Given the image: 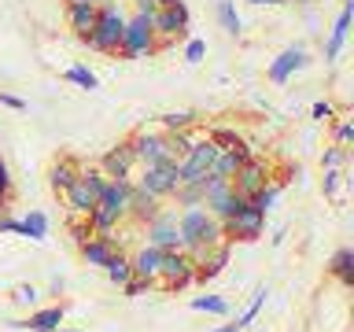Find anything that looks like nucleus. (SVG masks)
<instances>
[{
    "instance_id": "nucleus-1",
    "label": "nucleus",
    "mask_w": 354,
    "mask_h": 332,
    "mask_svg": "<svg viewBox=\"0 0 354 332\" xmlns=\"http://www.w3.org/2000/svg\"><path fill=\"white\" fill-rule=\"evenodd\" d=\"M177 232H181V251H188V255H196L203 248H214V243H221V237H225L221 221L210 214L203 203L185 207L181 214H177Z\"/></svg>"
},
{
    "instance_id": "nucleus-2",
    "label": "nucleus",
    "mask_w": 354,
    "mask_h": 332,
    "mask_svg": "<svg viewBox=\"0 0 354 332\" xmlns=\"http://www.w3.org/2000/svg\"><path fill=\"white\" fill-rule=\"evenodd\" d=\"M122 30H126V15H122V8L115 4V0H107V4H100L96 26L85 41H88V48H96V52H118Z\"/></svg>"
},
{
    "instance_id": "nucleus-3",
    "label": "nucleus",
    "mask_w": 354,
    "mask_h": 332,
    "mask_svg": "<svg viewBox=\"0 0 354 332\" xmlns=\"http://www.w3.org/2000/svg\"><path fill=\"white\" fill-rule=\"evenodd\" d=\"M133 185H137L140 192L155 196V199H170V196H174V188L181 185V170H177V159L140 166V177H137Z\"/></svg>"
},
{
    "instance_id": "nucleus-4",
    "label": "nucleus",
    "mask_w": 354,
    "mask_h": 332,
    "mask_svg": "<svg viewBox=\"0 0 354 332\" xmlns=\"http://www.w3.org/2000/svg\"><path fill=\"white\" fill-rule=\"evenodd\" d=\"M107 185V177H104V170H100V166H88V170H82L77 174V181L66 188V203H71V210L77 218H85L88 210H93L96 203H100V188Z\"/></svg>"
},
{
    "instance_id": "nucleus-5",
    "label": "nucleus",
    "mask_w": 354,
    "mask_h": 332,
    "mask_svg": "<svg viewBox=\"0 0 354 332\" xmlns=\"http://www.w3.org/2000/svg\"><path fill=\"white\" fill-rule=\"evenodd\" d=\"M218 144L210 140V137H199L192 148H188L181 159H177V170H181V181L185 185H203V177L210 174V166H214L218 159Z\"/></svg>"
},
{
    "instance_id": "nucleus-6",
    "label": "nucleus",
    "mask_w": 354,
    "mask_h": 332,
    "mask_svg": "<svg viewBox=\"0 0 354 332\" xmlns=\"http://www.w3.org/2000/svg\"><path fill=\"white\" fill-rule=\"evenodd\" d=\"M203 207L218 221H225L229 214H236L240 207H248V196H240L232 181H218V177H203Z\"/></svg>"
},
{
    "instance_id": "nucleus-7",
    "label": "nucleus",
    "mask_w": 354,
    "mask_h": 332,
    "mask_svg": "<svg viewBox=\"0 0 354 332\" xmlns=\"http://www.w3.org/2000/svg\"><path fill=\"white\" fill-rule=\"evenodd\" d=\"M196 262H192V255L181 251V248H174V251H162V259H159V284L166 288V292H177V288H188L196 281Z\"/></svg>"
},
{
    "instance_id": "nucleus-8",
    "label": "nucleus",
    "mask_w": 354,
    "mask_h": 332,
    "mask_svg": "<svg viewBox=\"0 0 354 332\" xmlns=\"http://www.w3.org/2000/svg\"><path fill=\"white\" fill-rule=\"evenodd\" d=\"M159 44H155V30H151V15H133L126 19V30H122V44L118 52L126 55V59H137L144 52H155Z\"/></svg>"
},
{
    "instance_id": "nucleus-9",
    "label": "nucleus",
    "mask_w": 354,
    "mask_h": 332,
    "mask_svg": "<svg viewBox=\"0 0 354 332\" xmlns=\"http://www.w3.org/2000/svg\"><path fill=\"white\" fill-rule=\"evenodd\" d=\"M129 148H133V155H137V166H148V163H166V159H174V151H170V140H166V133H162V129H140L137 137L129 140Z\"/></svg>"
},
{
    "instance_id": "nucleus-10",
    "label": "nucleus",
    "mask_w": 354,
    "mask_h": 332,
    "mask_svg": "<svg viewBox=\"0 0 354 332\" xmlns=\"http://www.w3.org/2000/svg\"><path fill=\"white\" fill-rule=\"evenodd\" d=\"M144 243H151V248L159 251H174L181 248V232H177V214H170V210H159L151 221H144Z\"/></svg>"
},
{
    "instance_id": "nucleus-11",
    "label": "nucleus",
    "mask_w": 354,
    "mask_h": 332,
    "mask_svg": "<svg viewBox=\"0 0 354 332\" xmlns=\"http://www.w3.org/2000/svg\"><path fill=\"white\" fill-rule=\"evenodd\" d=\"M262 225H266V214H259V210H251V207H240L236 214H229L221 221V229H225L229 240H259Z\"/></svg>"
},
{
    "instance_id": "nucleus-12",
    "label": "nucleus",
    "mask_w": 354,
    "mask_h": 332,
    "mask_svg": "<svg viewBox=\"0 0 354 332\" xmlns=\"http://www.w3.org/2000/svg\"><path fill=\"white\" fill-rule=\"evenodd\" d=\"M151 30H155V37H177V33H185L188 30V8L181 4V0L159 8L151 15Z\"/></svg>"
},
{
    "instance_id": "nucleus-13",
    "label": "nucleus",
    "mask_w": 354,
    "mask_h": 332,
    "mask_svg": "<svg viewBox=\"0 0 354 332\" xmlns=\"http://www.w3.org/2000/svg\"><path fill=\"white\" fill-rule=\"evenodd\" d=\"M133 166H137V155H133L129 140L118 144V148H107L104 159H100V170H104V177H111V181H129Z\"/></svg>"
},
{
    "instance_id": "nucleus-14",
    "label": "nucleus",
    "mask_w": 354,
    "mask_h": 332,
    "mask_svg": "<svg viewBox=\"0 0 354 332\" xmlns=\"http://www.w3.org/2000/svg\"><path fill=\"white\" fill-rule=\"evenodd\" d=\"M129 192H133V181H111L107 177V185L100 188V203L96 207H104L107 214H115L122 221L126 210H129Z\"/></svg>"
},
{
    "instance_id": "nucleus-15",
    "label": "nucleus",
    "mask_w": 354,
    "mask_h": 332,
    "mask_svg": "<svg viewBox=\"0 0 354 332\" xmlns=\"http://www.w3.org/2000/svg\"><path fill=\"white\" fill-rule=\"evenodd\" d=\"M262 185H270V166H266L262 159H248V163L236 170V177H232V188H236L240 196L259 192Z\"/></svg>"
},
{
    "instance_id": "nucleus-16",
    "label": "nucleus",
    "mask_w": 354,
    "mask_h": 332,
    "mask_svg": "<svg viewBox=\"0 0 354 332\" xmlns=\"http://www.w3.org/2000/svg\"><path fill=\"white\" fill-rule=\"evenodd\" d=\"M303 66H306V48H303V44H292V48H284V52L270 63V82L284 85L288 77H292L295 71H303Z\"/></svg>"
},
{
    "instance_id": "nucleus-17",
    "label": "nucleus",
    "mask_w": 354,
    "mask_h": 332,
    "mask_svg": "<svg viewBox=\"0 0 354 332\" xmlns=\"http://www.w3.org/2000/svg\"><path fill=\"white\" fill-rule=\"evenodd\" d=\"M251 159V144H240V148H225V151H218V159L214 166H210V174L207 177H218V181H232L236 177V170L243 163Z\"/></svg>"
},
{
    "instance_id": "nucleus-18",
    "label": "nucleus",
    "mask_w": 354,
    "mask_h": 332,
    "mask_svg": "<svg viewBox=\"0 0 354 332\" xmlns=\"http://www.w3.org/2000/svg\"><path fill=\"white\" fill-rule=\"evenodd\" d=\"M96 15H100V4H88V0H71L66 4V19H71V30L77 33V37H88L96 26Z\"/></svg>"
},
{
    "instance_id": "nucleus-19",
    "label": "nucleus",
    "mask_w": 354,
    "mask_h": 332,
    "mask_svg": "<svg viewBox=\"0 0 354 332\" xmlns=\"http://www.w3.org/2000/svg\"><path fill=\"white\" fill-rule=\"evenodd\" d=\"M159 259H162V251L151 248V243H144L137 255H129L133 277H140V281H148V284L155 288V284H159Z\"/></svg>"
},
{
    "instance_id": "nucleus-20",
    "label": "nucleus",
    "mask_w": 354,
    "mask_h": 332,
    "mask_svg": "<svg viewBox=\"0 0 354 332\" xmlns=\"http://www.w3.org/2000/svg\"><path fill=\"white\" fill-rule=\"evenodd\" d=\"M66 317L63 306H44V310H33L30 321H11V329H30V332H59Z\"/></svg>"
},
{
    "instance_id": "nucleus-21",
    "label": "nucleus",
    "mask_w": 354,
    "mask_h": 332,
    "mask_svg": "<svg viewBox=\"0 0 354 332\" xmlns=\"http://www.w3.org/2000/svg\"><path fill=\"white\" fill-rule=\"evenodd\" d=\"M351 15H354V4H351V0H347V4H343V11H339V15H336V22H332V37H328V44H325V59H339L343 44H347Z\"/></svg>"
},
{
    "instance_id": "nucleus-22",
    "label": "nucleus",
    "mask_w": 354,
    "mask_h": 332,
    "mask_svg": "<svg viewBox=\"0 0 354 332\" xmlns=\"http://www.w3.org/2000/svg\"><path fill=\"white\" fill-rule=\"evenodd\" d=\"M162 203V199H155V196H148V192H140V188L137 185H133V192H129V210H126V218H137L140 221V225H144V221H151L155 214H159V207Z\"/></svg>"
},
{
    "instance_id": "nucleus-23",
    "label": "nucleus",
    "mask_w": 354,
    "mask_h": 332,
    "mask_svg": "<svg viewBox=\"0 0 354 332\" xmlns=\"http://www.w3.org/2000/svg\"><path fill=\"white\" fill-rule=\"evenodd\" d=\"M77 163L71 159V155H63V159H55L52 163V170H48V185L55 188V192H66V188H71L74 181H77Z\"/></svg>"
},
{
    "instance_id": "nucleus-24",
    "label": "nucleus",
    "mask_w": 354,
    "mask_h": 332,
    "mask_svg": "<svg viewBox=\"0 0 354 332\" xmlns=\"http://www.w3.org/2000/svg\"><path fill=\"white\" fill-rule=\"evenodd\" d=\"M328 273L332 277H339L343 284H354V251L351 248H339L336 255H332V262H328Z\"/></svg>"
},
{
    "instance_id": "nucleus-25",
    "label": "nucleus",
    "mask_w": 354,
    "mask_h": 332,
    "mask_svg": "<svg viewBox=\"0 0 354 332\" xmlns=\"http://www.w3.org/2000/svg\"><path fill=\"white\" fill-rule=\"evenodd\" d=\"M104 273H107L111 281H115V284L122 288V284H126L129 277H133V262H129V255H126V251H115V255H111V259H107Z\"/></svg>"
},
{
    "instance_id": "nucleus-26",
    "label": "nucleus",
    "mask_w": 354,
    "mask_h": 332,
    "mask_svg": "<svg viewBox=\"0 0 354 332\" xmlns=\"http://www.w3.org/2000/svg\"><path fill=\"white\" fill-rule=\"evenodd\" d=\"M277 196H281V185H262L259 192L248 196V207L259 210V214H270V210L277 207Z\"/></svg>"
},
{
    "instance_id": "nucleus-27",
    "label": "nucleus",
    "mask_w": 354,
    "mask_h": 332,
    "mask_svg": "<svg viewBox=\"0 0 354 332\" xmlns=\"http://www.w3.org/2000/svg\"><path fill=\"white\" fill-rule=\"evenodd\" d=\"M19 237H30V240H44V237H48V218H44L41 210H30V214L19 221Z\"/></svg>"
},
{
    "instance_id": "nucleus-28",
    "label": "nucleus",
    "mask_w": 354,
    "mask_h": 332,
    "mask_svg": "<svg viewBox=\"0 0 354 332\" xmlns=\"http://www.w3.org/2000/svg\"><path fill=\"white\" fill-rule=\"evenodd\" d=\"M218 22H221V30L232 33V37H240V30H243V22L236 15V4L232 0H218Z\"/></svg>"
},
{
    "instance_id": "nucleus-29",
    "label": "nucleus",
    "mask_w": 354,
    "mask_h": 332,
    "mask_svg": "<svg viewBox=\"0 0 354 332\" xmlns=\"http://www.w3.org/2000/svg\"><path fill=\"white\" fill-rule=\"evenodd\" d=\"M159 122H162V133H177V129H192L199 118L192 111H170V115H162Z\"/></svg>"
},
{
    "instance_id": "nucleus-30",
    "label": "nucleus",
    "mask_w": 354,
    "mask_h": 332,
    "mask_svg": "<svg viewBox=\"0 0 354 332\" xmlns=\"http://www.w3.org/2000/svg\"><path fill=\"white\" fill-rule=\"evenodd\" d=\"M170 199H177V207H199L203 203V185H177L174 188V196Z\"/></svg>"
},
{
    "instance_id": "nucleus-31",
    "label": "nucleus",
    "mask_w": 354,
    "mask_h": 332,
    "mask_svg": "<svg viewBox=\"0 0 354 332\" xmlns=\"http://www.w3.org/2000/svg\"><path fill=\"white\" fill-rule=\"evenodd\" d=\"M192 310H199V314H229V303L221 295H196Z\"/></svg>"
},
{
    "instance_id": "nucleus-32",
    "label": "nucleus",
    "mask_w": 354,
    "mask_h": 332,
    "mask_svg": "<svg viewBox=\"0 0 354 332\" xmlns=\"http://www.w3.org/2000/svg\"><path fill=\"white\" fill-rule=\"evenodd\" d=\"M66 82H74L77 89H88V93H93V89H100V77H96L93 71H88V66H82V63L66 71Z\"/></svg>"
},
{
    "instance_id": "nucleus-33",
    "label": "nucleus",
    "mask_w": 354,
    "mask_h": 332,
    "mask_svg": "<svg viewBox=\"0 0 354 332\" xmlns=\"http://www.w3.org/2000/svg\"><path fill=\"white\" fill-rule=\"evenodd\" d=\"M166 140H170V151H174V159H181V155L192 148V144L199 140V137H192L188 129H177V133H166Z\"/></svg>"
},
{
    "instance_id": "nucleus-34",
    "label": "nucleus",
    "mask_w": 354,
    "mask_h": 332,
    "mask_svg": "<svg viewBox=\"0 0 354 332\" xmlns=\"http://www.w3.org/2000/svg\"><path fill=\"white\" fill-rule=\"evenodd\" d=\"M207 137L214 140V144H218L221 151H225V148H240V144H243V137H240L236 129H210Z\"/></svg>"
},
{
    "instance_id": "nucleus-35",
    "label": "nucleus",
    "mask_w": 354,
    "mask_h": 332,
    "mask_svg": "<svg viewBox=\"0 0 354 332\" xmlns=\"http://www.w3.org/2000/svg\"><path fill=\"white\" fill-rule=\"evenodd\" d=\"M266 295H270V292H266V288H259V292H254L251 306H248V310H243V314L236 317V325H240V329H243V325H251V321L259 317V310H262V303H266Z\"/></svg>"
},
{
    "instance_id": "nucleus-36",
    "label": "nucleus",
    "mask_w": 354,
    "mask_h": 332,
    "mask_svg": "<svg viewBox=\"0 0 354 332\" xmlns=\"http://www.w3.org/2000/svg\"><path fill=\"white\" fill-rule=\"evenodd\" d=\"M343 163H347V148H339V144H336V148L325 151V170H339Z\"/></svg>"
},
{
    "instance_id": "nucleus-37",
    "label": "nucleus",
    "mask_w": 354,
    "mask_h": 332,
    "mask_svg": "<svg viewBox=\"0 0 354 332\" xmlns=\"http://www.w3.org/2000/svg\"><path fill=\"white\" fill-rule=\"evenodd\" d=\"M203 55H207V44L203 41H188L185 44V59L188 63H203Z\"/></svg>"
},
{
    "instance_id": "nucleus-38",
    "label": "nucleus",
    "mask_w": 354,
    "mask_h": 332,
    "mask_svg": "<svg viewBox=\"0 0 354 332\" xmlns=\"http://www.w3.org/2000/svg\"><path fill=\"white\" fill-rule=\"evenodd\" d=\"M71 237H74L77 248H82L88 237H93V225H88V218H85V221H74V225H71Z\"/></svg>"
},
{
    "instance_id": "nucleus-39",
    "label": "nucleus",
    "mask_w": 354,
    "mask_h": 332,
    "mask_svg": "<svg viewBox=\"0 0 354 332\" xmlns=\"http://www.w3.org/2000/svg\"><path fill=\"white\" fill-rule=\"evenodd\" d=\"M148 288H151L148 281H140V277H129V281L122 284V292H126L129 299H137V295H144V292H148Z\"/></svg>"
},
{
    "instance_id": "nucleus-40",
    "label": "nucleus",
    "mask_w": 354,
    "mask_h": 332,
    "mask_svg": "<svg viewBox=\"0 0 354 332\" xmlns=\"http://www.w3.org/2000/svg\"><path fill=\"white\" fill-rule=\"evenodd\" d=\"M37 295H41V292H37L33 284H19V288H15V303H30V306H33V303H37Z\"/></svg>"
},
{
    "instance_id": "nucleus-41",
    "label": "nucleus",
    "mask_w": 354,
    "mask_h": 332,
    "mask_svg": "<svg viewBox=\"0 0 354 332\" xmlns=\"http://www.w3.org/2000/svg\"><path fill=\"white\" fill-rule=\"evenodd\" d=\"M310 115H314L317 122H328L332 115H336V111H332V104H328V100H317V104L310 107Z\"/></svg>"
},
{
    "instance_id": "nucleus-42",
    "label": "nucleus",
    "mask_w": 354,
    "mask_h": 332,
    "mask_svg": "<svg viewBox=\"0 0 354 332\" xmlns=\"http://www.w3.org/2000/svg\"><path fill=\"white\" fill-rule=\"evenodd\" d=\"M351 140H354V126H351V122H339V126H336V144H339V148H347Z\"/></svg>"
},
{
    "instance_id": "nucleus-43",
    "label": "nucleus",
    "mask_w": 354,
    "mask_h": 332,
    "mask_svg": "<svg viewBox=\"0 0 354 332\" xmlns=\"http://www.w3.org/2000/svg\"><path fill=\"white\" fill-rule=\"evenodd\" d=\"M339 170H325V196H332L336 199V192H339Z\"/></svg>"
},
{
    "instance_id": "nucleus-44",
    "label": "nucleus",
    "mask_w": 354,
    "mask_h": 332,
    "mask_svg": "<svg viewBox=\"0 0 354 332\" xmlns=\"http://www.w3.org/2000/svg\"><path fill=\"white\" fill-rule=\"evenodd\" d=\"M0 104L11 107V111H26V100H19V96H11V93H0Z\"/></svg>"
},
{
    "instance_id": "nucleus-45",
    "label": "nucleus",
    "mask_w": 354,
    "mask_h": 332,
    "mask_svg": "<svg viewBox=\"0 0 354 332\" xmlns=\"http://www.w3.org/2000/svg\"><path fill=\"white\" fill-rule=\"evenodd\" d=\"M133 4H137V15H155V11H159L155 0H133Z\"/></svg>"
},
{
    "instance_id": "nucleus-46",
    "label": "nucleus",
    "mask_w": 354,
    "mask_h": 332,
    "mask_svg": "<svg viewBox=\"0 0 354 332\" xmlns=\"http://www.w3.org/2000/svg\"><path fill=\"white\" fill-rule=\"evenodd\" d=\"M8 192H11V174H8L4 159H0V196H8Z\"/></svg>"
},
{
    "instance_id": "nucleus-47",
    "label": "nucleus",
    "mask_w": 354,
    "mask_h": 332,
    "mask_svg": "<svg viewBox=\"0 0 354 332\" xmlns=\"http://www.w3.org/2000/svg\"><path fill=\"white\" fill-rule=\"evenodd\" d=\"M0 232H19V221H15V218H4V214H0Z\"/></svg>"
},
{
    "instance_id": "nucleus-48",
    "label": "nucleus",
    "mask_w": 354,
    "mask_h": 332,
    "mask_svg": "<svg viewBox=\"0 0 354 332\" xmlns=\"http://www.w3.org/2000/svg\"><path fill=\"white\" fill-rule=\"evenodd\" d=\"M214 332H240V325H236V321H232V325H218Z\"/></svg>"
},
{
    "instance_id": "nucleus-49",
    "label": "nucleus",
    "mask_w": 354,
    "mask_h": 332,
    "mask_svg": "<svg viewBox=\"0 0 354 332\" xmlns=\"http://www.w3.org/2000/svg\"><path fill=\"white\" fill-rule=\"evenodd\" d=\"M248 4H254V8H262V4H284V0H248Z\"/></svg>"
},
{
    "instance_id": "nucleus-50",
    "label": "nucleus",
    "mask_w": 354,
    "mask_h": 332,
    "mask_svg": "<svg viewBox=\"0 0 354 332\" xmlns=\"http://www.w3.org/2000/svg\"><path fill=\"white\" fill-rule=\"evenodd\" d=\"M155 4H159V8H166V4H174V0H155Z\"/></svg>"
},
{
    "instance_id": "nucleus-51",
    "label": "nucleus",
    "mask_w": 354,
    "mask_h": 332,
    "mask_svg": "<svg viewBox=\"0 0 354 332\" xmlns=\"http://www.w3.org/2000/svg\"><path fill=\"white\" fill-rule=\"evenodd\" d=\"M88 4H107V0H88Z\"/></svg>"
},
{
    "instance_id": "nucleus-52",
    "label": "nucleus",
    "mask_w": 354,
    "mask_h": 332,
    "mask_svg": "<svg viewBox=\"0 0 354 332\" xmlns=\"http://www.w3.org/2000/svg\"><path fill=\"white\" fill-rule=\"evenodd\" d=\"M4 199H8V196H0V210H4Z\"/></svg>"
},
{
    "instance_id": "nucleus-53",
    "label": "nucleus",
    "mask_w": 354,
    "mask_h": 332,
    "mask_svg": "<svg viewBox=\"0 0 354 332\" xmlns=\"http://www.w3.org/2000/svg\"><path fill=\"white\" fill-rule=\"evenodd\" d=\"M59 332H71V329H59Z\"/></svg>"
},
{
    "instance_id": "nucleus-54",
    "label": "nucleus",
    "mask_w": 354,
    "mask_h": 332,
    "mask_svg": "<svg viewBox=\"0 0 354 332\" xmlns=\"http://www.w3.org/2000/svg\"><path fill=\"white\" fill-rule=\"evenodd\" d=\"M66 4H71V0H66Z\"/></svg>"
}]
</instances>
